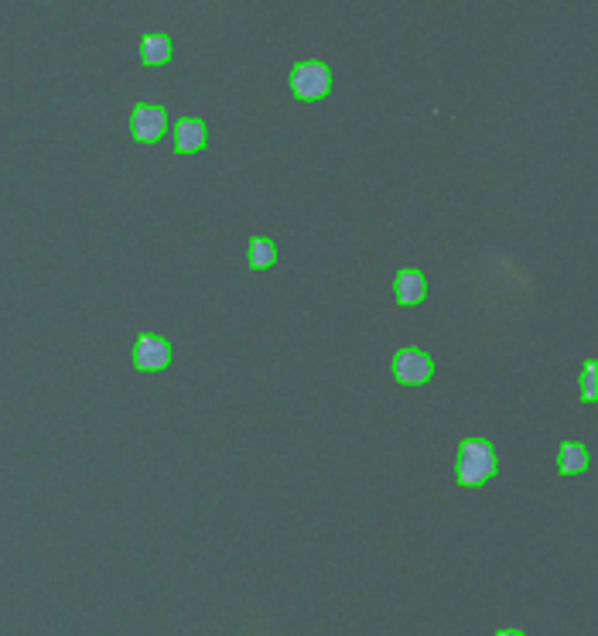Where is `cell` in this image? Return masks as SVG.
<instances>
[{
    "instance_id": "1",
    "label": "cell",
    "mask_w": 598,
    "mask_h": 636,
    "mask_svg": "<svg viewBox=\"0 0 598 636\" xmlns=\"http://www.w3.org/2000/svg\"><path fill=\"white\" fill-rule=\"evenodd\" d=\"M458 483L466 489H479L485 486L493 475L499 473V455L496 448L485 442V438H468V442L458 445Z\"/></svg>"
},
{
    "instance_id": "2",
    "label": "cell",
    "mask_w": 598,
    "mask_h": 636,
    "mask_svg": "<svg viewBox=\"0 0 598 636\" xmlns=\"http://www.w3.org/2000/svg\"><path fill=\"white\" fill-rule=\"evenodd\" d=\"M291 89H294V96L305 100V103H315L321 96H328V89H332L328 65H321V62H301L291 73Z\"/></svg>"
},
{
    "instance_id": "3",
    "label": "cell",
    "mask_w": 598,
    "mask_h": 636,
    "mask_svg": "<svg viewBox=\"0 0 598 636\" xmlns=\"http://www.w3.org/2000/svg\"><path fill=\"white\" fill-rule=\"evenodd\" d=\"M168 363H172V346L161 339V336L141 332L137 342H133V367L144 373H161L168 370Z\"/></svg>"
},
{
    "instance_id": "4",
    "label": "cell",
    "mask_w": 598,
    "mask_h": 636,
    "mask_svg": "<svg viewBox=\"0 0 598 636\" xmlns=\"http://www.w3.org/2000/svg\"><path fill=\"white\" fill-rule=\"evenodd\" d=\"M394 373H397V380L400 384H407V386H421L431 380V373H435V363H431V356L424 353V349H414V346H407V349H400V353L394 356Z\"/></svg>"
},
{
    "instance_id": "5",
    "label": "cell",
    "mask_w": 598,
    "mask_h": 636,
    "mask_svg": "<svg viewBox=\"0 0 598 636\" xmlns=\"http://www.w3.org/2000/svg\"><path fill=\"white\" fill-rule=\"evenodd\" d=\"M164 127H168V117H164L161 106L141 103L137 110H133L131 131L141 144H154V141H161V137H164Z\"/></svg>"
},
{
    "instance_id": "6",
    "label": "cell",
    "mask_w": 598,
    "mask_h": 636,
    "mask_svg": "<svg viewBox=\"0 0 598 636\" xmlns=\"http://www.w3.org/2000/svg\"><path fill=\"white\" fill-rule=\"evenodd\" d=\"M205 148V123L202 120H178L175 127V151L178 154H199Z\"/></svg>"
},
{
    "instance_id": "7",
    "label": "cell",
    "mask_w": 598,
    "mask_h": 636,
    "mask_svg": "<svg viewBox=\"0 0 598 636\" xmlns=\"http://www.w3.org/2000/svg\"><path fill=\"white\" fill-rule=\"evenodd\" d=\"M394 291H397V301H400V305H417V301H424V295H427L424 274L421 270H400V274H397Z\"/></svg>"
},
{
    "instance_id": "8",
    "label": "cell",
    "mask_w": 598,
    "mask_h": 636,
    "mask_svg": "<svg viewBox=\"0 0 598 636\" xmlns=\"http://www.w3.org/2000/svg\"><path fill=\"white\" fill-rule=\"evenodd\" d=\"M141 59H144V65H168L172 62V42L164 34H144L141 38Z\"/></svg>"
},
{
    "instance_id": "9",
    "label": "cell",
    "mask_w": 598,
    "mask_h": 636,
    "mask_svg": "<svg viewBox=\"0 0 598 636\" xmlns=\"http://www.w3.org/2000/svg\"><path fill=\"white\" fill-rule=\"evenodd\" d=\"M584 465H588V452H584V445H578V442L561 445V462H557L561 473L578 475V473H584Z\"/></svg>"
},
{
    "instance_id": "10",
    "label": "cell",
    "mask_w": 598,
    "mask_h": 636,
    "mask_svg": "<svg viewBox=\"0 0 598 636\" xmlns=\"http://www.w3.org/2000/svg\"><path fill=\"white\" fill-rule=\"evenodd\" d=\"M278 260V247L270 243L267 237L250 240V267L253 270H267V267Z\"/></svg>"
},
{
    "instance_id": "11",
    "label": "cell",
    "mask_w": 598,
    "mask_h": 636,
    "mask_svg": "<svg viewBox=\"0 0 598 636\" xmlns=\"http://www.w3.org/2000/svg\"><path fill=\"white\" fill-rule=\"evenodd\" d=\"M584 400H588V404L595 400V363L584 367Z\"/></svg>"
},
{
    "instance_id": "12",
    "label": "cell",
    "mask_w": 598,
    "mask_h": 636,
    "mask_svg": "<svg viewBox=\"0 0 598 636\" xmlns=\"http://www.w3.org/2000/svg\"><path fill=\"white\" fill-rule=\"evenodd\" d=\"M496 636H526V633H520V630H499Z\"/></svg>"
}]
</instances>
